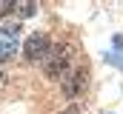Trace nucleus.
Listing matches in <instances>:
<instances>
[{
  "instance_id": "f257e3e1",
  "label": "nucleus",
  "mask_w": 123,
  "mask_h": 114,
  "mask_svg": "<svg viewBox=\"0 0 123 114\" xmlns=\"http://www.w3.org/2000/svg\"><path fill=\"white\" fill-rule=\"evenodd\" d=\"M74 63V49L69 46V43H57L49 54H46V63H43V71H46V77L49 80H57L66 74V68Z\"/></svg>"
},
{
  "instance_id": "f03ea898",
  "label": "nucleus",
  "mask_w": 123,
  "mask_h": 114,
  "mask_svg": "<svg viewBox=\"0 0 123 114\" xmlns=\"http://www.w3.org/2000/svg\"><path fill=\"white\" fill-rule=\"evenodd\" d=\"M17 37H20V23L6 20L0 26V63L12 60V54L17 51Z\"/></svg>"
},
{
  "instance_id": "7ed1b4c3",
  "label": "nucleus",
  "mask_w": 123,
  "mask_h": 114,
  "mask_svg": "<svg viewBox=\"0 0 123 114\" xmlns=\"http://www.w3.org/2000/svg\"><path fill=\"white\" fill-rule=\"evenodd\" d=\"M49 49H52L49 37H46L43 31H37V34L26 37V43H23V57H26V63H34V60H40V57L49 54Z\"/></svg>"
},
{
  "instance_id": "20e7f679",
  "label": "nucleus",
  "mask_w": 123,
  "mask_h": 114,
  "mask_svg": "<svg viewBox=\"0 0 123 114\" xmlns=\"http://www.w3.org/2000/svg\"><path fill=\"white\" fill-rule=\"evenodd\" d=\"M83 80H86V71H74V74L66 80V86H63V94H66V97H74V94L83 88Z\"/></svg>"
},
{
  "instance_id": "39448f33",
  "label": "nucleus",
  "mask_w": 123,
  "mask_h": 114,
  "mask_svg": "<svg viewBox=\"0 0 123 114\" xmlns=\"http://www.w3.org/2000/svg\"><path fill=\"white\" fill-rule=\"evenodd\" d=\"M12 11H14L17 17H31V14H34V3H29V0H17V3H12Z\"/></svg>"
},
{
  "instance_id": "423d86ee",
  "label": "nucleus",
  "mask_w": 123,
  "mask_h": 114,
  "mask_svg": "<svg viewBox=\"0 0 123 114\" xmlns=\"http://www.w3.org/2000/svg\"><path fill=\"white\" fill-rule=\"evenodd\" d=\"M112 40H115V49H117V51H109V54H106V60H115V66H120L123 68V37H112Z\"/></svg>"
},
{
  "instance_id": "0eeeda50",
  "label": "nucleus",
  "mask_w": 123,
  "mask_h": 114,
  "mask_svg": "<svg viewBox=\"0 0 123 114\" xmlns=\"http://www.w3.org/2000/svg\"><path fill=\"white\" fill-rule=\"evenodd\" d=\"M0 14H12V3H6V0H0Z\"/></svg>"
},
{
  "instance_id": "6e6552de",
  "label": "nucleus",
  "mask_w": 123,
  "mask_h": 114,
  "mask_svg": "<svg viewBox=\"0 0 123 114\" xmlns=\"http://www.w3.org/2000/svg\"><path fill=\"white\" fill-rule=\"evenodd\" d=\"M60 114H80V108H77V106H69V108H66V111H60Z\"/></svg>"
},
{
  "instance_id": "1a4fd4ad",
  "label": "nucleus",
  "mask_w": 123,
  "mask_h": 114,
  "mask_svg": "<svg viewBox=\"0 0 123 114\" xmlns=\"http://www.w3.org/2000/svg\"><path fill=\"white\" fill-rule=\"evenodd\" d=\"M3 86H6V74L0 71V91H3Z\"/></svg>"
}]
</instances>
